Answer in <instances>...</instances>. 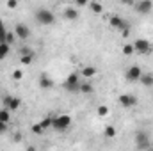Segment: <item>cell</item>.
Listing matches in <instances>:
<instances>
[{
	"label": "cell",
	"mask_w": 153,
	"mask_h": 151,
	"mask_svg": "<svg viewBox=\"0 0 153 151\" xmlns=\"http://www.w3.org/2000/svg\"><path fill=\"white\" fill-rule=\"evenodd\" d=\"M134 142L137 146V150L146 151L148 148H152V139H150V133L144 132V130H137L135 135H134Z\"/></svg>",
	"instance_id": "1"
},
{
	"label": "cell",
	"mask_w": 153,
	"mask_h": 151,
	"mask_svg": "<svg viewBox=\"0 0 153 151\" xmlns=\"http://www.w3.org/2000/svg\"><path fill=\"white\" fill-rule=\"evenodd\" d=\"M71 126V117L68 114H59V115H53V121H52V128L55 132H64Z\"/></svg>",
	"instance_id": "2"
},
{
	"label": "cell",
	"mask_w": 153,
	"mask_h": 151,
	"mask_svg": "<svg viewBox=\"0 0 153 151\" xmlns=\"http://www.w3.org/2000/svg\"><path fill=\"white\" fill-rule=\"evenodd\" d=\"M36 20L41 25H53L55 23V14L50 9H38L36 11Z\"/></svg>",
	"instance_id": "3"
},
{
	"label": "cell",
	"mask_w": 153,
	"mask_h": 151,
	"mask_svg": "<svg viewBox=\"0 0 153 151\" xmlns=\"http://www.w3.org/2000/svg\"><path fill=\"white\" fill-rule=\"evenodd\" d=\"M109 23H111V27H112V29L121 30L123 34H128L130 25H128V21H126L125 18H121V16H117V14H112V16L109 18Z\"/></svg>",
	"instance_id": "4"
},
{
	"label": "cell",
	"mask_w": 153,
	"mask_h": 151,
	"mask_svg": "<svg viewBox=\"0 0 153 151\" xmlns=\"http://www.w3.org/2000/svg\"><path fill=\"white\" fill-rule=\"evenodd\" d=\"M134 50L137 52V53H141V55H150L152 53V43L148 41V39H143V38H139V39H135L134 43Z\"/></svg>",
	"instance_id": "5"
},
{
	"label": "cell",
	"mask_w": 153,
	"mask_h": 151,
	"mask_svg": "<svg viewBox=\"0 0 153 151\" xmlns=\"http://www.w3.org/2000/svg\"><path fill=\"white\" fill-rule=\"evenodd\" d=\"M80 84H82L80 82V75L78 73H70L66 82H64V89L70 91V93H76L80 89Z\"/></svg>",
	"instance_id": "6"
},
{
	"label": "cell",
	"mask_w": 153,
	"mask_h": 151,
	"mask_svg": "<svg viewBox=\"0 0 153 151\" xmlns=\"http://www.w3.org/2000/svg\"><path fill=\"white\" fill-rule=\"evenodd\" d=\"M2 103H4V109H7L9 112H14V110H18V109H20L22 100H20V98H16V96H4Z\"/></svg>",
	"instance_id": "7"
},
{
	"label": "cell",
	"mask_w": 153,
	"mask_h": 151,
	"mask_svg": "<svg viewBox=\"0 0 153 151\" xmlns=\"http://www.w3.org/2000/svg\"><path fill=\"white\" fill-rule=\"evenodd\" d=\"M132 7H134L139 14H148L153 9V2L152 0H139V2H134Z\"/></svg>",
	"instance_id": "8"
},
{
	"label": "cell",
	"mask_w": 153,
	"mask_h": 151,
	"mask_svg": "<svg viewBox=\"0 0 153 151\" xmlns=\"http://www.w3.org/2000/svg\"><path fill=\"white\" fill-rule=\"evenodd\" d=\"M14 36L20 38L22 41H25V39L30 38V29H29L25 23H16V25H14Z\"/></svg>",
	"instance_id": "9"
},
{
	"label": "cell",
	"mask_w": 153,
	"mask_h": 151,
	"mask_svg": "<svg viewBox=\"0 0 153 151\" xmlns=\"http://www.w3.org/2000/svg\"><path fill=\"white\" fill-rule=\"evenodd\" d=\"M141 75H143V70H141L139 66H130V68L126 70V73H125V76H126L128 82H139Z\"/></svg>",
	"instance_id": "10"
},
{
	"label": "cell",
	"mask_w": 153,
	"mask_h": 151,
	"mask_svg": "<svg viewBox=\"0 0 153 151\" xmlns=\"http://www.w3.org/2000/svg\"><path fill=\"white\" fill-rule=\"evenodd\" d=\"M119 103H121V107L130 109V107L137 105V98L134 94H119Z\"/></svg>",
	"instance_id": "11"
},
{
	"label": "cell",
	"mask_w": 153,
	"mask_h": 151,
	"mask_svg": "<svg viewBox=\"0 0 153 151\" xmlns=\"http://www.w3.org/2000/svg\"><path fill=\"white\" fill-rule=\"evenodd\" d=\"M39 87H41V89H52V87H53V80L46 75V73H43L41 78H39Z\"/></svg>",
	"instance_id": "12"
},
{
	"label": "cell",
	"mask_w": 153,
	"mask_h": 151,
	"mask_svg": "<svg viewBox=\"0 0 153 151\" xmlns=\"http://www.w3.org/2000/svg\"><path fill=\"white\" fill-rule=\"evenodd\" d=\"M139 82H141L144 87H153V75L152 73H143L141 78H139Z\"/></svg>",
	"instance_id": "13"
},
{
	"label": "cell",
	"mask_w": 153,
	"mask_h": 151,
	"mask_svg": "<svg viewBox=\"0 0 153 151\" xmlns=\"http://www.w3.org/2000/svg\"><path fill=\"white\" fill-rule=\"evenodd\" d=\"M62 14H64L66 20H76V18H78V11H76L75 7H66Z\"/></svg>",
	"instance_id": "14"
},
{
	"label": "cell",
	"mask_w": 153,
	"mask_h": 151,
	"mask_svg": "<svg viewBox=\"0 0 153 151\" xmlns=\"http://www.w3.org/2000/svg\"><path fill=\"white\" fill-rule=\"evenodd\" d=\"M80 73H82V76H85V78H91V76L96 75V68L94 66H84L80 70Z\"/></svg>",
	"instance_id": "15"
},
{
	"label": "cell",
	"mask_w": 153,
	"mask_h": 151,
	"mask_svg": "<svg viewBox=\"0 0 153 151\" xmlns=\"http://www.w3.org/2000/svg\"><path fill=\"white\" fill-rule=\"evenodd\" d=\"M89 5V9L94 13V14H102L103 13V5L100 4V2H91V4H87Z\"/></svg>",
	"instance_id": "16"
},
{
	"label": "cell",
	"mask_w": 153,
	"mask_h": 151,
	"mask_svg": "<svg viewBox=\"0 0 153 151\" xmlns=\"http://www.w3.org/2000/svg\"><path fill=\"white\" fill-rule=\"evenodd\" d=\"M78 91H80V93H84V94H91L94 89H93V84H91V82H82Z\"/></svg>",
	"instance_id": "17"
},
{
	"label": "cell",
	"mask_w": 153,
	"mask_h": 151,
	"mask_svg": "<svg viewBox=\"0 0 153 151\" xmlns=\"http://www.w3.org/2000/svg\"><path fill=\"white\" fill-rule=\"evenodd\" d=\"M116 133H117V132H116V128L112 126V124H107V126H105V130H103V135H105L107 139H114Z\"/></svg>",
	"instance_id": "18"
},
{
	"label": "cell",
	"mask_w": 153,
	"mask_h": 151,
	"mask_svg": "<svg viewBox=\"0 0 153 151\" xmlns=\"http://www.w3.org/2000/svg\"><path fill=\"white\" fill-rule=\"evenodd\" d=\"M9 50H11V46H9V44L0 43V61H2V59H5V57L9 55Z\"/></svg>",
	"instance_id": "19"
},
{
	"label": "cell",
	"mask_w": 153,
	"mask_h": 151,
	"mask_svg": "<svg viewBox=\"0 0 153 151\" xmlns=\"http://www.w3.org/2000/svg\"><path fill=\"white\" fill-rule=\"evenodd\" d=\"M9 119H11L9 110H7V109H0V121L5 123V124H9Z\"/></svg>",
	"instance_id": "20"
},
{
	"label": "cell",
	"mask_w": 153,
	"mask_h": 151,
	"mask_svg": "<svg viewBox=\"0 0 153 151\" xmlns=\"http://www.w3.org/2000/svg\"><path fill=\"white\" fill-rule=\"evenodd\" d=\"M52 121H53V115H46L39 124L43 126V130H48V128H52Z\"/></svg>",
	"instance_id": "21"
},
{
	"label": "cell",
	"mask_w": 153,
	"mask_h": 151,
	"mask_svg": "<svg viewBox=\"0 0 153 151\" xmlns=\"http://www.w3.org/2000/svg\"><path fill=\"white\" fill-rule=\"evenodd\" d=\"M134 52H135V50H134V44H132V43H126V44L123 46V53H125L126 57L134 55Z\"/></svg>",
	"instance_id": "22"
},
{
	"label": "cell",
	"mask_w": 153,
	"mask_h": 151,
	"mask_svg": "<svg viewBox=\"0 0 153 151\" xmlns=\"http://www.w3.org/2000/svg\"><path fill=\"white\" fill-rule=\"evenodd\" d=\"M25 55H36L34 50H30L29 46H22L20 48V57H25Z\"/></svg>",
	"instance_id": "23"
},
{
	"label": "cell",
	"mask_w": 153,
	"mask_h": 151,
	"mask_svg": "<svg viewBox=\"0 0 153 151\" xmlns=\"http://www.w3.org/2000/svg\"><path fill=\"white\" fill-rule=\"evenodd\" d=\"M34 59H36V55H25V57H20V62L25 64V66H29V64H32Z\"/></svg>",
	"instance_id": "24"
},
{
	"label": "cell",
	"mask_w": 153,
	"mask_h": 151,
	"mask_svg": "<svg viewBox=\"0 0 153 151\" xmlns=\"http://www.w3.org/2000/svg\"><path fill=\"white\" fill-rule=\"evenodd\" d=\"M96 114H98L100 117H105V115L109 114V107H107V105H100V107L96 109Z\"/></svg>",
	"instance_id": "25"
},
{
	"label": "cell",
	"mask_w": 153,
	"mask_h": 151,
	"mask_svg": "<svg viewBox=\"0 0 153 151\" xmlns=\"http://www.w3.org/2000/svg\"><path fill=\"white\" fill-rule=\"evenodd\" d=\"M14 38H16V36H14V32H7V34H5V41H4V43L11 46V44L14 43Z\"/></svg>",
	"instance_id": "26"
},
{
	"label": "cell",
	"mask_w": 153,
	"mask_h": 151,
	"mask_svg": "<svg viewBox=\"0 0 153 151\" xmlns=\"http://www.w3.org/2000/svg\"><path fill=\"white\" fill-rule=\"evenodd\" d=\"M30 130H32V133H38V135H41V133L45 132V130H43V126H41L39 123H36V124H32V126H30Z\"/></svg>",
	"instance_id": "27"
},
{
	"label": "cell",
	"mask_w": 153,
	"mask_h": 151,
	"mask_svg": "<svg viewBox=\"0 0 153 151\" xmlns=\"http://www.w3.org/2000/svg\"><path fill=\"white\" fill-rule=\"evenodd\" d=\"M5 34H7V30L4 29V23H2V20H0V43L5 41Z\"/></svg>",
	"instance_id": "28"
},
{
	"label": "cell",
	"mask_w": 153,
	"mask_h": 151,
	"mask_svg": "<svg viewBox=\"0 0 153 151\" xmlns=\"http://www.w3.org/2000/svg\"><path fill=\"white\" fill-rule=\"evenodd\" d=\"M22 76H23V71H20V70H14L13 71V78L14 80H22Z\"/></svg>",
	"instance_id": "29"
},
{
	"label": "cell",
	"mask_w": 153,
	"mask_h": 151,
	"mask_svg": "<svg viewBox=\"0 0 153 151\" xmlns=\"http://www.w3.org/2000/svg\"><path fill=\"white\" fill-rule=\"evenodd\" d=\"M5 5H7L9 9H16V7H18V2H16V0H9Z\"/></svg>",
	"instance_id": "30"
},
{
	"label": "cell",
	"mask_w": 153,
	"mask_h": 151,
	"mask_svg": "<svg viewBox=\"0 0 153 151\" xmlns=\"http://www.w3.org/2000/svg\"><path fill=\"white\" fill-rule=\"evenodd\" d=\"M5 132H7V124L0 121V133H5Z\"/></svg>",
	"instance_id": "31"
},
{
	"label": "cell",
	"mask_w": 153,
	"mask_h": 151,
	"mask_svg": "<svg viewBox=\"0 0 153 151\" xmlns=\"http://www.w3.org/2000/svg\"><path fill=\"white\" fill-rule=\"evenodd\" d=\"M13 139H14V141H16V142H18V141H22V139H23V135H22V133H20V132H16V133H14V137H13Z\"/></svg>",
	"instance_id": "32"
},
{
	"label": "cell",
	"mask_w": 153,
	"mask_h": 151,
	"mask_svg": "<svg viewBox=\"0 0 153 151\" xmlns=\"http://www.w3.org/2000/svg\"><path fill=\"white\" fill-rule=\"evenodd\" d=\"M146 151H153V146H152V148H148V150H146Z\"/></svg>",
	"instance_id": "33"
}]
</instances>
